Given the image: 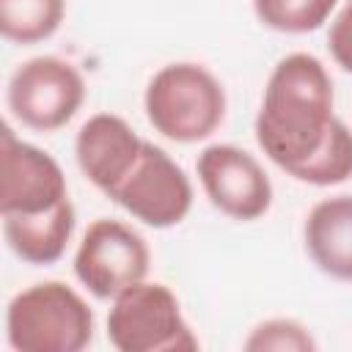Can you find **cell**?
Masks as SVG:
<instances>
[{
  "label": "cell",
  "mask_w": 352,
  "mask_h": 352,
  "mask_svg": "<svg viewBox=\"0 0 352 352\" xmlns=\"http://www.w3.org/2000/svg\"><path fill=\"white\" fill-rule=\"evenodd\" d=\"M226 88L212 69L176 60L154 72L143 94V110L154 132L173 143L212 138L226 118Z\"/></svg>",
  "instance_id": "2"
},
{
  "label": "cell",
  "mask_w": 352,
  "mask_h": 352,
  "mask_svg": "<svg viewBox=\"0 0 352 352\" xmlns=\"http://www.w3.org/2000/svg\"><path fill=\"white\" fill-rule=\"evenodd\" d=\"M305 253L333 280L352 283V195H330L311 206L302 226Z\"/></svg>",
  "instance_id": "11"
},
{
  "label": "cell",
  "mask_w": 352,
  "mask_h": 352,
  "mask_svg": "<svg viewBox=\"0 0 352 352\" xmlns=\"http://www.w3.org/2000/svg\"><path fill=\"white\" fill-rule=\"evenodd\" d=\"M6 338L16 352H82L94 341V311L69 283L41 280L11 297Z\"/></svg>",
  "instance_id": "3"
},
{
  "label": "cell",
  "mask_w": 352,
  "mask_h": 352,
  "mask_svg": "<svg viewBox=\"0 0 352 352\" xmlns=\"http://www.w3.org/2000/svg\"><path fill=\"white\" fill-rule=\"evenodd\" d=\"M148 267V242L113 217L94 220L74 250V275L96 300H113L132 283L146 280Z\"/></svg>",
  "instance_id": "6"
},
{
  "label": "cell",
  "mask_w": 352,
  "mask_h": 352,
  "mask_svg": "<svg viewBox=\"0 0 352 352\" xmlns=\"http://www.w3.org/2000/svg\"><path fill=\"white\" fill-rule=\"evenodd\" d=\"M107 198L148 228H173L190 214L195 192L184 168L146 140L135 168Z\"/></svg>",
  "instance_id": "7"
},
{
  "label": "cell",
  "mask_w": 352,
  "mask_h": 352,
  "mask_svg": "<svg viewBox=\"0 0 352 352\" xmlns=\"http://www.w3.org/2000/svg\"><path fill=\"white\" fill-rule=\"evenodd\" d=\"M66 0H0V33L11 44H38L55 36Z\"/></svg>",
  "instance_id": "13"
},
{
  "label": "cell",
  "mask_w": 352,
  "mask_h": 352,
  "mask_svg": "<svg viewBox=\"0 0 352 352\" xmlns=\"http://www.w3.org/2000/svg\"><path fill=\"white\" fill-rule=\"evenodd\" d=\"M341 6V0H253L258 22L275 33L302 36L319 30Z\"/></svg>",
  "instance_id": "14"
},
{
  "label": "cell",
  "mask_w": 352,
  "mask_h": 352,
  "mask_svg": "<svg viewBox=\"0 0 352 352\" xmlns=\"http://www.w3.org/2000/svg\"><path fill=\"white\" fill-rule=\"evenodd\" d=\"M242 346L250 352H311L316 349V338L297 319L272 316V319L258 322L248 333Z\"/></svg>",
  "instance_id": "16"
},
{
  "label": "cell",
  "mask_w": 352,
  "mask_h": 352,
  "mask_svg": "<svg viewBox=\"0 0 352 352\" xmlns=\"http://www.w3.org/2000/svg\"><path fill=\"white\" fill-rule=\"evenodd\" d=\"M336 118L327 66L311 52H289L267 77L253 132L267 160L292 176L324 146Z\"/></svg>",
  "instance_id": "1"
},
{
  "label": "cell",
  "mask_w": 352,
  "mask_h": 352,
  "mask_svg": "<svg viewBox=\"0 0 352 352\" xmlns=\"http://www.w3.org/2000/svg\"><path fill=\"white\" fill-rule=\"evenodd\" d=\"M77 226L72 198L36 214H3V236L16 258L33 267L55 264L72 242Z\"/></svg>",
  "instance_id": "12"
},
{
  "label": "cell",
  "mask_w": 352,
  "mask_h": 352,
  "mask_svg": "<svg viewBox=\"0 0 352 352\" xmlns=\"http://www.w3.org/2000/svg\"><path fill=\"white\" fill-rule=\"evenodd\" d=\"M143 138L116 113H94L74 138V160L80 173L104 195H110L135 168Z\"/></svg>",
  "instance_id": "10"
},
{
  "label": "cell",
  "mask_w": 352,
  "mask_h": 352,
  "mask_svg": "<svg viewBox=\"0 0 352 352\" xmlns=\"http://www.w3.org/2000/svg\"><path fill=\"white\" fill-rule=\"evenodd\" d=\"M6 102L22 126L55 132L80 113L85 102V80L72 60L36 55L11 72Z\"/></svg>",
  "instance_id": "5"
},
{
  "label": "cell",
  "mask_w": 352,
  "mask_h": 352,
  "mask_svg": "<svg viewBox=\"0 0 352 352\" xmlns=\"http://www.w3.org/2000/svg\"><path fill=\"white\" fill-rule=\"evenodd\" d=\"M69 198L58 160L16 138L11 126L0 135V214H36Z\"/></svg>",
  "instance_id": "9"
},
{
  "label": "cell",
  "mask_w": 352,
  "mask_h": 352,
  "mask_svg": "<svg viewBox=\"0 0 352 352\" xmlns=\"http://www.w3.org/2000/svg\"><path fill=\"white\" fill-rule=\"evenodd\" d=\"M195 173L209 204L231 220L250 223L270 212L272 182L264 165L234 143H212L198 154Z\"/></svg>",
  "instance_id": "8"
},
{
  "label": "cell",
  "mask_w": 352,
  "mask_h": 352,
  "mask_svg": "<svg viewBox=\"0 0 352 352\" xmlns=\"http://www.w3.org/2000/svg\"><path fill=\"white\" fill-rule=\"evenodd\" d=\"M327 50L333 63L341 66L346 74H352V0H344L330 16Z\"/></svg>",
  "instance_id": "17"
},
{
  "label": "cell",
  "mask_w": 352,
  "mask_h": 352,
  "mask_svg": "<svg viewBox=\"0 0 352 352\" xmlns=\"http://www.w3.org/2000/svg\"><path fill=\"white\" fill-rule=\"evenodd\" d=\"M349 176H352V129L341 118H336L324 146L305 165H300L292 173V179L314 187H333L346 182Z\"/></svg>",
  "instance_id": "15"
},
{
  "label": "cell",
  "mask_w": 352,
  "mask_h": 352,
  "mask_svg": "<svg viewBox=\"0 0 352 352\" xmlns=\"http://www.w3.org/2000/svg\"><path fill=\"white\" fill-rule=\"evenodd\" d=\"M107 341L118 352H192L198 338L179 297L160 280H138L110 300Z\"/></svg>",
  "instance_id": "4"
}]
</instances>
